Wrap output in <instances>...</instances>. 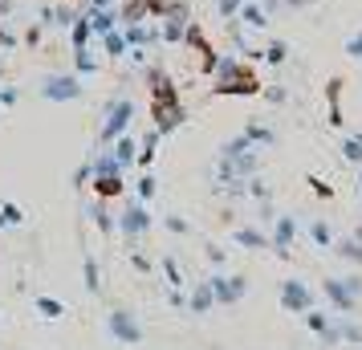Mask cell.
<instances>
[{
  "mask_svg": "<svg viewBox=\"0 0 362 350\" xmlns=\"http://www.w3.org/2000/svg\"><path fill=\"white\" fill-rule=\"evenodd\" d=\"M212 78H216L212 94H261V78H257L240 57H232V53L220 57V66H216Z\"/></svg>",
  "mask_w": 362,
  "mask_h": 350,
  "instance_id": "obj_1",
  "label": "cell"
},
{
  "mask_svg": "<svg viewBox=\"0 0 362 350\" xmlns=\"http://www.w3.org/2000/svg\"><path fill=\"white\" fill-rule=\"evenodd\" d=\"M322 293H326L334 314L350 317L354 310H358V301H362V277L358 273H350V277H329V281L322 285Z\"/></svg>",
  "mask_w": 362,
  "mask_h": 350,
  "instance_id": "obj_2",
  "label": "cell"
},
{
  "mask_svg": "<svg viewBox=\"0 0 362 350\" xmlns=\"http://www.w3.org/2000/svg\"><path fill=\"white\" fill-rule=\"evenodd\" d=\"M131 118H134V102L131 98H115L106 110H102V131H98V143L110 147L118 134L131 131Z\"/></svg>",
  "mask_w": 362,
  "mask_h": 350,
  "instance_id": "obj_3",
  "label": "cell"
},
{
  "mask_svg": "<svg viewBox=\"0 0 362 350\" xmlns=\"http://www.w3.org/2000/svg\"><path fill=\"white\" fill-rule=\"evenodd\" d=\"M106 338L118 342V346H139L143 342V322L131 310H110L106 314Z\"/></svg>",
  "mask_w": 362,
  "mask_h": 350,
  "instance_id": "obj_4",
  "label": "cell"
},
{
  "mask_svg": "<svg viewBox=\"0 0 362 350\" xmlns=\"http://www.w3.org/2000/svg\"><path fill=\"white\" fill-rule=\"evenodd\" d=\"M37 94L45 102H74V98H82V78L78 74H45L41 86H37Z\"/></svg>",
  "mask_w": 362,
  "mask_h": 350,
  "instance_id": "obj_5",
  "label": "cell"
},
{
  "mask_svg": "<svg viewBox=\"0 0 362 350\" xmlns=\"http://www.w3.org/2000/svg\"><path fill=\"white\" fill-rule=\"evenodd\" d=\"M293 236H297V216L293 212L273 216V224H269V249L277 252V257H289V252H293Z\"/></svg>",
  "mask_w": 362,
  "mask_h": 350,
  "instance_id": "obj_6",
  "label": "cell"
},
{
  "mask_svg": "<svg viewBox=\"0 0 362 350\" xmlns=\"http://www.w3.org/2000/svg\"><path fill=\"white\" fill-rule=\"evenodd\" d=\"M310 305H313V289L301 277H285L281 281V310L285 314H305Z\"/></svg>",
  "mask_w": 362,
  "mask_h": 350,
  "instance_id": "obj_7",
  "label": "cell"
},
{
  "mask_svg": "<svg viewBox=\"0 0 362 350\" xmlns=\"http://www.w3.org/2000/svg\"><path fill=\"white\" fill-rule=\"evenodd\" d=\"M212 293H216V305H236V301L248 293V281L240 273H212Z\"/></svg>",
  "mask_w": 362,
  "mask_h": 350,
  "instance_id": "obj_8",
  "label": "cell"
},
{
  "mask_svg": "<svg viewBox=\"0 0 362 350\" xmlns=\"http://www.w3.org/2000/svg\"><path fill=\"white\" fill-rule=\"evenodd\" d=\"M147 228H151L147 204H143V200H131V204H127V212L118 216V233L127 236V240H139V236H147Z\"/></svg>",
  "mask_w": 362,
  "mask_h": 350,
  "instance_id": "obj_9",
  "label": "cell"
},
{
  "mask_svg": "<svg viewBox=\"0 0 362 350\" xmlns=\"http://www.w3.org/2000/svg\"><path fill=\"white\" fill-rule=\"evenodd\" d=\"M183 106L180 102H163V106H155V131L159 134H171V131H180L183 127Z\"/></svg>",
  "mask_w": 362,
  "mask_h": 350,
  "instance_id": "obj_10",
  "label": "cell"
},
{
  "mask_svg": "<svg viewBox=\"0 0 362 350\" xmlns=\"http://www.w3.org/2000/svg\"><path fill=\"white\" fill-rule=\"evenodd\" d=\"M216 310V293H212V281L204 277V281L192 285V298H187V314H212Z\"/></svg>",
  "mask_w": 362,
  "mask_h": 350,
  "instance_id": "obj_11",
  "label": "cell"
},
{
  "mask_svg": "<svg viewBox=\"0 0 362 350\" xmlns=\"http://www.w3.org/2000/svg\"><path fill=\"white\" fill-rule=\"evenodd\" d=\"M236 21H245V29H252V33H264V29L273 25L269 13H264V4H257V0H245L240 13H236Z\"/></svg>",
  "mask_w": 362,
  "mask_h": 350,
  "instance_id": "obj_12",
  "label": "cell"
},
{
  "mask_svg": "<svg viewBox=\"0 0 362 350\" xmlns=\"http://www.w3.org/2000/svg\"><path fill=\"white\" fill-rule=\"evenodd\" d=\"M232 245H240V249H269V233H261V228H248V224H236L232 228Z\"/></svg>",
  "mask_w": 362,
  "mask_h": 350,
  "instance_id": "obj_13",
  "label": "cell"
},
{
  "mask_svg": "<svg viewBox=\"0 0 362 350\" xmlns=\"http://www.w3.org/2000/svg\"><path fill=\"white\" fill-rule=\"evenodd\" d=\"M110 147H115V159H118V167L127 171V167L134 163V155H139V139H134V134L127 131V134H118V139L110 143Z\"/></svg>",
  "mask_w": 362,
  "mask_h": 350,
  "instance_id": "obj_14",
  "label": "cell"
},
{
  "mask_svg": "<svg viewBox=\"0 0 362 350\" xmlns=\"http://www.w3.org/2000/svg\"><path fill=\"white\" fill-rule=\"evenodd\" d=\"M90 29H94V37H106L110 29H118V13L115 8H90Z\"/></svg>",
  "mask_w": 362,
  "mask_h": 350,
  "instance_id": "obj_15",
  "label": "cell"
},
{
  "mask_svg": "<svg viewBox=\"0 0 362 350\" xmlns=\"http://www.w3.org/2000/svg\"><path fill=\"white\" fill-rule=\"evenodd\" d=\"M305 228H310L313 249H322V252H329V249H334V228H329V224H326L322 216H313L310 224H305Z\"/></svg>",
  "mask_w": 362,
  "mask_h": 350,
  "instance_id": "obj_16",
  "label": "cell"
},
{
  "mask_svg": "<svg viewBox=\"0 0 362 350\" xmlns=\"http://www.w3.org/2000/svg\"><path fill=\"white\" fill-rule=\"evenodd\" d=\"M187 21H192V17H175V13H167V17H163V29H159V37H163V41H171V45H180L183 33H187Z\"/></svg>",
  "mask_w": 362,
  "mask_h": 350,
  "instance_id": "obj_17",
  "label": "cell"
},
{
  "mask_svg": "<svg viewBox=\"0 0 362 350\" xmlns=\"http://www.w3.org/2000/svg\"><path fill=\"white\" fill-rule=\"evenodd\" d=\"M245 151H261V147H252V143H248V134L240 131L236 139H224V143H220V159H240Z\"/></svg>",
  "mask_w": 362,
  "mask_h": 350,
  "instance_id": "obj_18",
  "label": "cell"
},
{
  "mask_svg": "<svg viewBox=\"0 0 362 350\" xmlns=\"http://www.w3.org/2000/svg\"><path fill=\"white\" fill-rule=\"evenodd\" d=\"M245 134H248V143H252V147H273V143H277V134H273V127H264V122H248L245 127Z\"/></svg>",
  "mask_w": 362,
  "mask_h": 350,
  "instance_id": "obj_19",
  "label": "cell"
},
{
  "mask_svg": "<svg viewBox=\"0 0 362 350\" xmlns=\"http://www.w3.org/2000/svg\"><path fill=\"white\" fill-rule=\"evenodd\" d=\"M159 139H163L159 131H147V134H143V143H139V155H134V163H139V167H151V163H155V147H159Z\"/></svg>",
  "mask_w": 362,
  "mask_h": 350,
  "instance_id": "obj_20",
  "label": "cell"
},
{
  "mask_svg": "<svg viewBox=\"0 0 362 350\" xmlns=\"http://www.w3.org/2000/svg\"><path fill=\"white\" fill-rule=\"evenodd\" d=\"M69 41H74V49H90V41H94V29H90V21L78 17L69 25Z\"/></svg>",
  "mask_w": 362,
  "mask_h": 350,
  "instance_id": "obj_21",
  "label": "cell"
},
{
  "mask_svg": "<svg viewBox=\"0 0 362 350\" xmlns=\"http://www.w3.org/2000/svg\"><path fill=\"white\" fill-rule=\"evenodd\" d=\"M82 277H86V293H94V298H98V293H102V277H98V261H94L90 252L82 257Z\"/></svg>",
  "mask_w": 362,
  "mask_h": 350,
  "instance_id": "obj_22",
  "label": "cell"
},
{
  "mask_svg": "<svg viewBox=\"0 0 362 350\" xmlns=\"http://www.w3.org/2000/svg\"><path fill=\"white\" fill-rule=\"evenodd\" d=\"M122 175H98L94 180V192H98V200H110V196H122Z\"/></svg>",
  "mask_w": 362,
  "mask_h": 350,
  "instance_id": "obj_23",
  "label": "cell"
},
{
  "mask_svg": "<svg viewBox=\"0 0 362 350\" xmlns=\"http://www.w3.org/2000/svg\"><path fill=\"white\" fill-rule=\"evenodd\" d=\"M334 257H342L350 265H362V240H334Z\"/></svg>",
  "mask_w": 362,
  "mask_h": 350,
  "instance_id": "obj_24",
  "label": "cell"
},
{
  "mask_svg": "<svg viewBox=\"0 0 362 350\" xmlns=\"http://www.w3.org/2000/svg\"><path fill=\"white\" fill-rule=\"evenodd\" d=\"M261 62L264 66H285V62H289V45H285V41H269L261 49Z\"/></svg>",
  "mask_w": 362,
  "mask_h": 350,
  "instance_id": "obj_25",
  "label": "cell"
},
{
  "mask_svg": "<svg viewBox=\"0 0 362 350\" xmlns=\"http://www.w3.org/2000/svg\"><path fill=\"white\" fill-rule=\"evenodd\" d=\"M98 41H102V49H106V57H127V37H122V29H110Z\"/></svg>",
  "mask_w": 362,
  "mask_h": 350,
  "instance_id": "obj_26",
  "label": "cell"
},
{
  "mask_svg": "<svg viewBox=\"0 0 362 350\" xmlns=\"http://www.w3.org/2000/svg\"><path fill=\"white\" fill-rule=\"evenodd\" d=\"M90 216H94V224H98L102 233H118V220L106 212V200H98V204H90Z\"/></svg>",
  "mask_w": 362,
  "mask_h": 350,
  "instance_id": "obj_27",
  "label": "cell"
},
{
  "mask_svg": "<svg viewBox=\"0 0 362 350\" xmlns=\"http://www.w3.org/2000/svg\"><path fill=\"white\" fill-rule=\"evenodd\" d=\"M37 314H41V317H49V322H57V317L66 314V305H62L57 298H37Z\"/></svg>",
  "mask_w": 362,
  "mask_h": 350,
  "instance_id": "obj_28",
  "label": "cell"
},
{
  "mask_svg": "<svg viewBox=\"0 0 362 350\" xmlns=\"http://www.w3.org/2000/svg\"><path fill=\"white\" fill-rule=\"evenodd\" d=\"M74 66H78V78H82V74H94L98 69V57L90 49H74Z\"/></svg>",
  "mask_w": 362,
  "mask_h": 350,
  "instance_id": "obj_29",
  "label": "cell"
},
{
  "mask_svg": "<svg viewBox=\"0 0 362 350\" xmlns=\"http://www.w3.org/2000/svg\"><path fill=\"white\" fill-rule=\"evenodd\" d=\"M342 159L346 163H354V167H362V143L358 139H346L342 143Z\"/></svg>",
  "mask_w": 362,
  "mask_h": 350,
  "instance_id": "obj_30",
  "label": "cell"
},
{
  "mask_svg": "<svg viewBox=\"0 0 362 350\" xmlns=\"http://www.w3.org/2000/svg\"><path fill=\"white\" fill-rule=\"evenodd\" d=\"M78 21V13L69 8V4H53V25H62V29H69Z\"/></svg>",
  "mask_w": 362,
  "mask_h": 350,
  "instance_id": "obj_31",
  "label": "cell"
},
{
  "mask_svg": "<svg viewBox=\"0 0 362 350\" xmlns=\"http://www.w3.org/2000/svg\"><path fill=\"white\" fill-rule=\"evenodd\" d=\"M155 192H159V180H155V175H139V200L143 204L155 200Z\"/></svg>",
  "mask_w": 362,
  "mask_h": 350,
  "instance_id": "obj_32",
  "label": "cell"
},
{
  "mask_svg": "<svg viewBox=\"0 0 362 350\" xmlns=\"http://www.w3.org/2000/svg\"><path fill=\"white\" fill-rule=\"evenodd\" d=\"M163 277H167V285H171V289H180V285H183L180 265H175V257H163Z\"/></svg>",
  "mask_w": 362,
  "mask_h": 350,
  "instance_id": "obj_33",
  "label": "cell"
},
{
  "mask_svg": "<svg viewBox=\"0 0 362 350\" xmlns=\"http://www.w3.org/2000/svg\"><path fill=\"white\" fill-rule=\"evenodd\" d=\"M240 4H245V0H216V13H220L224 21H236V13H240Z\"/></svg>",
  "mask_w": 362,
  "mask_h": 350,
  "instance_id": "obj_34",
  "label": "cell"
},
{
  "mask_svg": "<svg viewBox=\"0 0 362 350\" xmlns=\"http://www.w3.org/2000/svg\"><path fill=\"white\" fill-rule=\"evenodd\" d=\"M163 228H167V233H175V236H187V233H192V224H187L183 216H163Z\"/></svg>",
  "mask_w": 362,
  "mask_h": 350,
  "instance_id": "obj_35",
  "label": "cell"
},
{
  "mask_svg": "<svg viewBox=\"0 0 362 350\" xmlns=\"http://www.w3.org/2000/svg\"><path fill=\"white\" fill-rule=\"evenodd\" d=\"M346 57L362 62V29H358V33H350V37H346Z\"/></svg>",
  "mask_w": 362,
  "mask_h": 350,
  "instance_id": "obj_36",
  "label": "cell"
},
{
  "mask_svg": "<svg viewBox=\"0 0 362 350\" xmlns=\"http://www.w3.org/2000/svg\"><path fill=\"white\" fill-rule=\"evenodd\" d=\"M90 180H94V159H86V163L78 167V175H74V187H86Z\"/></svg>",
  "mask_w": 362,
  "mask_h": 350,
  "instance_id": "obj_37",
  "label": "cell"
},
{
  "mask_svg": "<svg viewBox=\"0 0 362 350\" xmlns=\"http://www.w3.org/2000/svg\"><path fill=\"white\" fill-rule=\"evenodd\" d=\"M264 98L273 102V106H285V102H289V94H285L281 86H264Z\"/></svg>",
  "mask_w": 362,
  "mask_h": 350,
  "instance_id": "obj_38",
  "label": "cell"
},
{
  "mask_svg": "<svg viewBox=\"0 0 362 350\" xmlns=\"http://www.w3.org/2000/svg\"><path fill=\"white\" fill-rule=\"evenodd\" d=\"M0 212H4V220H8V224H25V212H21L17 204H4Z\"/></svg>",
  "mask_w": 362,
  "mask_h": 350,
  "instance_id": "obj_39",
  "label": "cell"
},
{
  "mask_svg": "<svg viewBox=\"0 0 362 350\" xmlns=\"http://www.w3.org/2000/svg\"><path fill=\"white\" fill-rule=\"evenodd\" d=\"M41 37H45V29L41 25H29L25 29V45H41Z\"/></svg>",
  "mask_w": 362,
  "mask_h": 350,
  "instance_id": "obj_40",
  "label": "cell"
},
{
  "mask_svg": "<svg viewBox=\"0 0 362 350\" xmlns=\"http://www.w3.org/2000/svg\"><path fill=\"white\" fill-rule=\"evenodd\" d=\"M21 102V90H0V106H17Z\"/></svg>",
  "mask_w": 362,
  "mask_h": 350,
  "instance_id": "obj_41",
  "label": "cell"
},
{
  "mask_svg": "<svg viewBox=\"0 0 362 350\" xmlns=\"http://www.w3.org/2000/svg\"><path fill=\"white\" fill-rule=\"evenodd\" d=\"M0 49H17V37L8 33L4 25H0Z\"/></svg>",
  "mask_w": 362,
  "mask_h": 350,
  "instance_id": "obj_42",
  "label": "cell"
},
{
  "mask_svg": "<svg viewBox=\"0 0 362 350\" xmlns=\"http://www.w3.org/2000/svg\"><path fill=\"white\" fill-rule=\"evenodd\" d=\"M208 261H212V265H224V249H220V245H208Z\"/></svg>",
  "mask_w": 362,
  "mask_h": 350,
  "instance_id": "obj_43",
  "label": "cell"
},
{
  "mask_svg": "<svg viewBox=\"0 0 362 350\" xmlns=\"http://www.w3.org/2000/svg\"><path fill=\"white\" fill-rule=\"evenodd\" d=\"M131 265H134V269H143V273H147V269H151V261H147V257H143V252H131Z\"/></svg>",
  "mask_w": 362,
  "mask_h": 350,
  "instance_id": "obj_44",
  "label": "cell"
},
{
  "mask_svg": "<svg viewBox=\"0 0 362 350\" xmlns=\"http://www.w3.org/2000/svg\"><path fill=\"white\" fill-rule=\"evenodd\" d=\"M310 184H313V192H317L322 200H326V196H334V187H326V184H322V180H310Z\"/></svg>",
  "mask_w": 362,
  "mask_h": 350,
  "instance_id": "obj_45",
  "label": "cell"
},
{
  "mask_svg": "<svg viewBox=\"0 0 362 350\" xmlns=\"http://www.w3.org/2000/svg\"><path fill=\"white\" fill-rule=\"evenodd\" d=\"M90 8H115V0H90Z\"/></svg>",
  "mask_w": 362,
  "mask_h": 350,
  "instance_id": "obj_46",
  "label": "cell"
},
{
  "mask_svg": "<svg viewBox=\"0 0 362 350\" xmlns=\"http://www.w3.org/2000/svg\"><path fill=\"white\" fill-rule=\"evenodd\" d=\"M13 13V0H0V17H8Z\"/></svg>",
  "mask_w": 362,
  "mask_h": 350,
  "instance_id": "obj_47",
  "label": "cell"
},
{
  "mask_svg": "<svg viewBox=\"0 0 362 350\" xmlns=\"http://www.w3.org/2000/svg\"><path fill=\"white\" fill-rule=\"evenodd\" d=\"M281 4H289V8H305L310 0H281Z\"/></svg>",
  "mask_w": 362,
  "mask_h": 350,
  "instance_id": "obj_48",
  "label": "cell"
},
{
  "mask_svg": "<svg viewBox=\"0 0 362 350\" xmlns=\"http://www.w3.org/2000/svg\"><path fill=\"white\" fill-rule=\"evenodd\" d=\"M358 200H362V171H358Z\"/></svg>",
  "mask_w": 362,
  "mask_h": 350,
  "instance_id": "obj_49",
  "label": "cell"
},
{
  "mask_svg": "<svg viewBox=\"0 0 362 350\" xmlns=\"http://www.w3.org/2000/svg\"><path fill=\"white\" fill-rule=\"evenodd\" d=\"M4 224H8V220H4V212H0V228H4Z\"/></svg>",
  "mask_w": 362,
  "mask_h": 350,
  "instance_id": "obj_50",
  "label": "cell"
},
{
  "mask_svg": "<svg viewBox=\"0 0 362 350\" xmlns=\"http://www.w3.org/2000/svg\"><path fill=\"white\" fill-rule=\"evenodd\" d=\"M0 82H4V62H0Z\"/></svg>",
  "mask_w": 362,
  "mask_h": 350,
  "instance_id": "obj_51",
  "label": "cell"
},
{
  "mask_svg": "<svg viewBox=\"0 0 362 350\" xmlns=\"http://www.w3.org/2000/svg\"><path fill=\"white\" fill-rule=\"evenodd\" d=\"M354 139H358V143H362V134H354Z\"/></svg>",
  "mask_w": 362,
  "mask_h": 350,
  "instance_id": "obj_52",
  "label": "cell"
}]
</instances>
